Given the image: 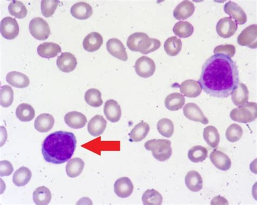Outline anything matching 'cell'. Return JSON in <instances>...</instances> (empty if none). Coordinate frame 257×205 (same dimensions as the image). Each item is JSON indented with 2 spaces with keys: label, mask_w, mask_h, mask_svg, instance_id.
Instances as JSON below:
<instances>
[{
  "label": "cell",
  "mask_w": 257,
  "mask_h": 205,
  "mask_svg": "<svg viewBox=\"0 0 257 205\" xmlns=\"http://www.w3.org/2000/svg\"><path fill=\"white\" fill-rule=\"evenodd\" d=\"M239 81L236 63L226 55L214 54L203 64L198 83L209 96L224 99L232 95Z\"/></svg>",
  "instance_id": "6da1fadb"
},
{
  "label": "cell",
  "mask_w": 257,
  "mask_h": 205,
  "mask_svg": "<svg viewBox=\"0 0 257 205\" xmlns=\"http://www.w3.org/2000/svg\"><path fill=\"white\" fill-rule=\"evenodd\" d=\"M77 146L74 135L66 131H57L46 138L42 145V154L46 161L62 164L72 157Z\"/></svg>",
  "instance_id": "7a4b0ae2"
},
{
  "label": "cell",
  "mask_w": 257,
  "mask_h": 205,
  "mask_svg": "<svg viewBox=\"0 0 257 205\" xmlns=\"http://www.w3.org/2000/svg\"><path fill=\"white\" fill-rule=\"evenodd\" d=\"M171 145L170 140L152 139L144 144V148L152 152L155 159L163 162L168 160L172 155Z\"/></svg>",
  "instance_id": "3957f363"
},
{
  "label": "cell",
  "mask_w": 257,
  "mask_h": 205,
  "mask_svg": "<svg viewBox=\"0 0 257 205\" xmlns=\"http://www.w3.org/2000/svg\"><path fill=\"white\" fill-rule=\"evenodd\" d=\"M234 121L248 124L256 120L257 117V104L256 102H247L241 107L233 109L230 114Z\"/></svg>",
  "instance_id": "277c9868"
},
{
  "label": "cell",
  "mask_w": 257,
  "mask_h": 205,
  "mask_svg": "<svg viewBox=\"0 0 257 205\" xmlns=\"http://www.w3.org/2000/svg\"><path fill=\"white\" fill-rule=\"evenodd\" d=\"M29 29L33 38L38 40L48 39L51 34L48 23L40 17H35L31 21Z\"/></svg>",
  "instance_id": "5b68a950"
},
{
  "label": "cell",
  "mask_w": 257,
  "mask_h": 205,
  "mask_svg": "<svg viewBox=\"0 0 257 205\" xmlns=\"http://www.w3.org/2000/svg\"><path fill=\"white\" fill-rule=\"evenodd\" d=\"M135 72L140 77L148 78L153 76L155 72V62L149 57L143 56L136 61Z\"/></svg>",
  "instance_id": "8992f818"
},
{
  "label": "cell",
  "mask_w": 257,
  "mask_h": 205,
  "mask_svg": "<svg viewBox=\"0 0 257 205\" xmlns=\"http://www.w3.org/2000/svg\"><path fill=\"white\" fill-rule=\"evenodd\" d=\"M238 44L251 49L257 48V26L252 25L245 28L237 38Z\"/></svg>",
  "instance_id": "52a82bcc"
},
{
  "label": "cell",
  "mask_w": 257,
  "mask_h": 205,
  "mask_svg": "<svg viewBox=\"0 0 257 205\" xmlns=\"http://www.w3.org/2000/svg\"><path fill=\"white\" fill-rule=\"evenodd\" d=\"M2 36L7 40H13L18 36L19 26L15 19L10 16L4 17L0 25Z\"/></svg>",
  "instance_id": "ba28073f"
},
{
  "label": "cell",
  "mask_w": 257,
  "mask_h": 205,
  "mask_svg": "<svg viewBox=\"0 0 257 205\" xmlns=\"http://www.w3.org/2000/svg\"><path fill=\"white\" fill-rule=\"evenodd\" d=\"M238 25L230 17H226L220 19L216 27L218 36L222 38L232 37L237 32Z\"/></svg>",
  "instance_id": "9c48e42d"
},
{
  "label": "cell",
  "mask_w": 257,
  "mask_h": 205,
  "mask_svg": "<svg viewBox=\"0 0 257 205\" xmlns=\"http://www.w3.org/2000/svg\"><path fill=\"white\" fill-rule=\"evenodd\" d=\"M224 12L234 19L237 24L243 25L247 22V15L241 7L237 3L229 1L225 4Z\"/></svg>",
  "instance_id": "30bf717a"
},
{
  "label": "cell",
  "mask_w": 257,
  "mask_h": 205,
  "mask_svg": "<svg viewBox=\"0 0 257 205\" xmlns=\"http://www.w3.org/2000/svg\"><path fill=\"white\" fill-rule=\"evenodd\" d=\"M184 114L186 118L191 121L198 122L203 125L208 124L209 121L203 114L202 111L194 103H189L183 108Z\"/></svg>",
  "instance_id": "8fae6325"
},
{
  "label": "cell",
  "mask_w": 257,
  "mask_h": 205,
  "mask_svg": "<svg viewBox=\"0 0 257 205\" xmlns=\"http://www.w3.org/2000/svg\"><path fill=\"white\" fill-rule=\"evenodd\" d=\"M107 49L113 56L123 61H127L128 56L126 49L121 41L116 38L110 39L107 43Z\"/></svg>",
  "instance_id": "7c38bea8"
},
{
  "label": "cell",
  "mask_w": 257,
  "mask_h": 205,
  "mask_svg": "<svg viewBox=\"0 0 257 205\" xmlns=\"http://www.w3.org/2000/svg\"><path fill=\"white\" fill-rule=\"evenodd\" d=\"M57 64L62 72L70 73L73 71L77 67V58L71 52H63L61 56L58 57Z\"/></svg>",
  "instance_id": "4fadbf2b"
},
{
  "label": "cell",
  "mask_w": 257,
  "mask_h": 205,
  "mask_svg": "<svg viewBox=\"0 0 257 205\" xmlns=\"http://www.w3.org/2000/svg\"><path fill=\"white\" fill-rule=\"evenodd\" d=\"M209 157L215 167L221 171H226L231 167L230 158L223 152L214 150L210 154Z\"/></svg>",
  "instance_id": "5bb4252c"
},
{
  "label": "cell",
  "mask_w": 257,
  "mask_h": 205,
  "mask_svg": "<svg viewBox=\"0 0 257 205\" xmlns=\"http://www.w3.org/2000/svg\"><path fill=\"white\" fill-rule=\"evenodd\" d=\"M133 191L132 181L127 177H122L116 181L114 191L116 195L121 198L130 197Z\"/></svg>",
  "instance_id": "9a60e30c"
},
{
  "label": "cell",
  "mask_w": 257,
  "mask_h": 205,
  "mask_svg": "<svg viewBox=\"0 0 257 205\" xmlns=\"http://www.w3.org/2000/svg\"><path fill=\"white\" fill-rule=\"evenodd\" d=\"M161 46L159 40L150 38L147 34L139 41L137 45V52L143 54H148L159 49Z\"/></svg>",
  "instance_id": "2e32d148"
},
{
  "label": "cell",
  "mask_w": 257,
  "mask_h": 205,
  "mask_svg": "<svg viewBox=\"0 0 257 205\" xmlns=\"http://www.w3.org/2000/svg\"><path fill=\"white\" fill-rule=\"evenodd\" d=\"M104 113L109 121L113 123L119 122L122 115L120 105L114 100H109L105 103Z\"/></svg>",
  "instance_id": "e0dca14e"
},
{
  "label": "cell",
  "mask_w": 257,
  "mask_h": 205,
  "mask_svg": "<svg viewBox=\"0 0 257 205\" xmlns=\"http://www.w3.org/2000/svg\"><path fill=\"white\" fill-rule=\"evenodd\" d=\"M180 92L188 98H194L199 96L202 92L198 82L194 80H187L180 85Z\"/></svg>",
  "instance_id": "ac0fdd59"
},
{
  "label": "cell",
  "mask_w": 257,
  "mask_h": 205,
  "mask_svg": "<svg viewBox=\"0 0 257 205\" xmlns=\"http://www.w3.org/2000/svg\"><path fill=\"white\" fill-rule=\"evenodd\" d=\"M107 121L104 117L100 115H96L90 120L87 125V130L92 136L97 137L100 136L106 130Z\"/></svg>",
  "instance_id": "d6986e66"
},
{
  "label": "cell",
  "mask_w": 257,
  "mask_h": 205,
  "mask_svg": "<svg viewBox=\"0 0 257 205\" xmlns=\"http://www.w3.org/2000/svg\"><path fill=\"white\" fill-rule=\"evenodd\" d=\"M195 11V5L190 1H184L179 3L173 11V16L178 20H185L189 18Z\"/></svg>",
  "instance_id": "ffe728a7"
},
{
  "label": "cell",
  "mask_w": 257,
  "mask_h": 205,
  "mask_svg": "<svg viewBox=\"0 0 257 205\" xmlns=\"http://www.w3.org/2000/svg\"><path fill=\"white\" fill-rule=\"evenodd\" d=\"M71 13L74 18L86 20L90 18L93 14V9L89 3L80 2L75 3L71 8Z\"/></svg>",
  "instance_id": "44dd1931"
},
{
  "label": "cell",
  "mask_w": 257,
  "mask_h": 205,
  "mask_svg": "<svg viewBox=\"0 0 257 205\" xmlns=\"http://www.w3.org/2000/svg\"><path fill=\"white\" fill-rule=\"evenodd\" d=\"M103 43V39L101 35L97 32H92L85 37L83 46L86 51L92 52L100 49Z\"/></svg>",
  "instance_id": "7402d4cb"
},
{
  "label": "cell",
  "mask_w": 257,
  "mask_h": 205,
  "mask_svg": "<svg viewBox=\"0 0 257 205\" xmlns=\"http://www.w3.org/2000/svg\"><path fill=\"white\" fill-rule=\"evenodd\" d=\"M55 124L54 116L48 113H43L38 116L34 122V127L41 133H46L53 128Z\"/></svg>",
  "instance_id": "603a6c76"
},
{
  "label": "cell",
  "mask_w": 257,
  "mask_h": 205,
  "mask_svg": "<svg viewBox=\"0 0 257 205\" xmlns=\"http://www.w3.org/2000/svg\"><path fill=\"white\" fill-rule=\"evenodd\" d=\"M66 124L73 129L83 128L87 120L85 115L78 112H71L67 113L64 118Z\"/></svg>",
  "instance_id": "cb8c5ba5"
},
{
  "label": "cell",
  "mask_w": 257,
  "mask_h": 205,
  "mask_svg": "<svg viewBox=\"0 0 257 205\" xmlns=\"http://www.w3.org/2000/svg\"><path fill=\"white\" fill-rule=\"evenodd\" d=\"M185 184L190 191L197 192L202 189L203 180L201 175L197 171H191L186 175Z\"/></svg>",
  "instance_id": "d4e9b609"
},
{
  "label": "cell",
  "mask_w": 257,
  "mask_h": 205,
  "mask_svg": "<svg viewBox=\"0 0 257 205\" xmlns=\"http://www.w3.org/2000/svg\"><path fill=\"white\" fill-rule=\"evenodd\" d=\"M249 98V91L246 85L239 83L237 89L232 94V101L236 106L241 107L247 103Z\"/></svg>",
  "instance_id": "484cf974"
},
{
  "label": "cell",
  "mask_w": 257,
  "mask_h": 205,
  "mask_svg": "<svg viewBox=\"0 0 257 205\" xmlns=\"http://www.w3.org/2000/svg\"><path fill=\"white\" fill-rule=\"evenodd\" d=\"M7 83L14 87L24 89L30 85V81L27 76L18 72H11L6 76Z\"/></svg>",
  "instance_id": "4316f807"
},
{
  "label": "cell",
  "mask_w": 257,
  "mask_h": 205,
  "mask_svg": "<svg viewBox=\"0 0 257 205\" xmlns=\"http://www.w3.org/2000/svg\"><path fill=\"white\" fill-rule=\"evenodd\" d=\"M150 131V126L148 123L141 122L132 129L128 136L130 142H140L147 136Z\"/></svg>",
  "instance_id": "83f0119b"
},
{
  "label": "cell",
  "mask_w": 257,
  "mask_h": 205,
  "mask_svg": "<svg viewBox=\"0 0 257 205\" xmlns=\"http://www.w3.org/2000/svg\"><path fill=\"white\" fill-rule=\"evenodd\" d=\"M37 51L39 55L44 58L56 57L62 52V49L59 45L54 43H44L38 46Z\"/></svg>",
  "instance_id": "f1b7e54d"
},
{
  "label": "cell",
  "mask_w": 257,
  "mask_h": 205,
  "mask_svg": "<svg viewBox=\"0 0 257 205\" xmlns=\"http://www.w3.org/2000/svg\"><path fill=\"white\" fill-rule=\"evenodd\" d=\"M185 98L179 93H174L168 95L165 101L166 107L171 111H177L182 109L185 104Z\"/></svg>",
  "instance_id": "f546056e"
},
{
  "label": "cell",
  "mask_w": 257,
  "mask_h": 205,
  "mask_svg": "<svg viewBox=\"0 0 257 205\" xmlns=\"http://www.w3.org/2000/svg\"><path fill=\"white\" fill-rule=\"evenodd\" d=\"M32 173L27 167L22 166L16 170L13 177V182L18 187L26 185L31 180Z\"/></svg>",
  "instance_id": "4dcf8cb0"
},
{
  "label": "cell",
  "mask_w": 257,
  "mask_h": 205,
  "mask_svg": "<svg viewBox=\"0 0 257 205\" xmlns=\"http://www.w3.org/2000/svg\"><path fill=\"white\" fill-rule=\"evenodd\" d=\"M203 137L205 142L211 148L215 149L220 143V134L217 128L213 126H208L204 129Z\"/></svg>",
  "instance_id": "1f68e13d"
},
{
  "label": "cell",
  "mask_w": 257,
  "mask_h": 205,
  "mask_svg": "<svg viewBox=\"0 0 257 205\" xmlns=\"http://www.w3.org/2000/svg\"><path fill=\"white\" fill-rule=\"evenodd\" d=\"M85 166V163L82 159L76 157L70 160L66 165V171L68 177L74 178L82 173Z\"/></svg>",
  "instance_id": "d6a6232c"
},
{
  "label": "cell",
  "mask_w": 257,
  "mask_h": 205,
  "mask_svg": "<svg viewBox=\"0 0 257 205\" xmlns=\"http://www.w3.org/2000/svg\"><path fill=\"white\" fill-rule=\"evenodd\" d=\"M36 115V112L31 105L23 103L16 109V116L22 122H30Z\"/></svg>",
  "instance_id": "836d02e7"
},
{
  "label": "cell",
  "mask_w": 257,
  "mask_h": 205,
  "mask_svg": "<svg viewBox=\"0 0 257 205\" xmlns=\"http://www.w3.org/2000/svg\"><path fill=\"white\" fill-rule=\"evenodd\" d=\"M51 191L46 187H39L33 192V201L37 205H48L51 201Z\"/></svg>",
  "instance_id": "e575fe53"
},
{
  "label": "cell",
  "mask_w": 257,
  "mask_h": 205,
  "mask_svg": "<svg viewBox=\"0 0 257 205\" xmlns=\"http://www.w3.org/2000/svg\"><path fill=\"white\" fill-rule=\"evenodd\" d=\"M182 42L176 37L168 38L164 44V49L166 53L171 56L178 55L182 49Z\"/></svg>",
  "instance_id": "d590c367"
},
{
  "label": "cell",
  "mask_w": 257,
  "mask_h": 205,
  "mask_svg": "<svg viewBox=\"0 0 257 205\" xmlns=\"http://www.w3.org/2000/svg\"><path fill=\"white\" fill-rule=\"evenodd\" d=\"M173 31L180 38H188L194 32V27L188 21H179L173 27Z\"/></svg>",
  "instance_id": "8d00e7d4"
},
{
  "label": "cell",
  "mask_w": 257,
  "mask_h": 205,
  "mask_svg": "<svg viewBox=\"0 0 257 205\" xmlns=\"http://www.w3.org/2000/svg\"><path fill=\"white\" fill-rule=\"evenodd\" d=\"M207 155V150L202 146H194L190 150L188 154L190 160L194 163L201 162L205 160Z\"/></svg>",
  "instance_id": "74e56055"
},
{
  "label": "cell",
  "mask_w": 257,
  "mask_h": 205,
  "mask_svg": "<svg viewBox=\"0 0 257 205\" xmlns=\"http://www.w3.org/2000/svg\"><path fill=\"white\" fill-rule=\"evenodd\" d=\"M85 101L87 104L93 107H100L103 103L101 92L95 89H91L86 91Z\"/></svg>",
  "instance_id": "f35d334b"
},
{
  "label": "cell",
  "mask_w": 257,
  "mask_h": 205,
  "mask_svg": "<svg viewBox=\"0 0 257 205\" xmlns=\"http://www.w3.org/2000/svg\"><path fill=\"white\" fill-rule=\"evenodd\" d=\"M142 200L144 205H161L163 197L160 193L154 189L148 190L143 195Z\"/></svg>",
  "instance_id": "ab89813d"
},
{
  "label": "cell",
  "mask_w": 257,
  "mask_h": 205,
  "mask_svg": "<svg viewBox=\"0 0 257 205\" xmlns=\"http://www.w3.org/2000/svg\"><path fill=\"white\" fill-rule=\"evenodd\" d=\"M8 11L11 16L17 19H24L27 15V9L25 4L19 1L11 2L8 6Z\"/></svg>",
  "instance_id": "60d3db41"
},
{
  "label": "cell",
  "mask_w": 257,
  "mask_h": 205,
  "mask_svg": "<svg viewBox=\"0 0 257 205\" xmlns=\"http://www.w3.org/2000/svg\"><path fill=\"white\" fill-rule=\"evenodd\" d=\"M157 131L162 136L171 138L174 132L173 122L168 118H163L157 122Z\"/></svg>",
  "instance_id": "b9f144b4"
},
{
  "label": "cell",
  "mask_w": 257,
  "mask_h": 205,
  "mask_svg": "<svg viewBox=\"0 0 257 205\" xmlns=\"http://www.w3.org/2000/svg\"><path fill=\"white\" fill-rule=\"evenodd\" d=\"M14 101V92L9 86L4 85L0 90V103L1 106L7 108L11 106Z\"/></svg>",
  "instance_id": "7bdbcfd3"
},
{
  "label": "cell",
  "mask_w": 257,
  "mask_h": 205,
  "mask_svg": "<svg viewBox=\"0 0 257 205\" xmlns=\"http://www.w3.org/2000/svg\"><path fill=\"white\" fill-rule=\"evenodd\" d=\"M243 131L242 127L236 124L231 125L226 131V138L231 143L239 141L242 137Z\"/></svg>",
  "instance_id": "ee69618b"
},
{
  "label": "cell",
  "mask_w": 257,
  "mask_h": 205,
  "mask_svg": "<svg viewBox=\"0 0 257 205\" xmlns=\"http://www.w3.org/2000/svg\"><path fill=\"white\" fill-rule=\"evenodd\" d=\"M60 1L57 0H43L41 2L42 14L46 17H50L53 15Z\"/></svg>",
  "instance_id": "f6af8a7d"
},
{
  "label": "cell",
  "mask_w": 257,
  "mask_h": 205,
  "mask_svg": "<svg viewBox=\"0 0 257 205\" xmlns=\"http://www.w3.org/2000/svg\"><path fill=\"white\" fill-rule=\"evenodd\" d=\"M236 48L232 45H221L216 47L214 50V54H222L230 58L235 56Z\"/></svg>",
  "instance_id": "bcb514c9"
},
{
  "label": "cell",
  "mask_w": 257,
  "mask_h": 205,
  "mask_svg": "<svg viewBox=\"0 0 257 205\" xmlns=\"http://www.w3.org/2000/svg\"><path fill=\"white\" fill-rule=\"evenodd\" d=\"M146 34L142 32H137L128 37L127 45L128 49L132 51L137 52V45L139 41L145 36Z\"/></svg>",
  "instance_id": "7dc6e473"
},
{
  "label": "cell",
  "mask_w": 257,
  "mask_h": 205,
  "mask_svg": "<svg viewBox=\"0 0 257 205\" xmlns=\"http://www.w3.org/2000/svg\"><path fill=\"white\" fill-rule=\"evenodd\" d=\"M14 171L12 164L7 160H3L0 162V176H9Z\"/></svg>",
  "instance_id": "c3c4849f"
},
{
  "label": "cell",
  "mask_w": 257,
  "mask_h": 205,
  "mask_svg": "<svg viewBox=\"0 0 257 205\" xmlns=\"http://www.w3.org/2000/svg\"><path fill=\"white\" fill-rule=\"evenodd\" d=\"M214 202L215 203H213V205H214L217 204V203H223V204H226V205H228L229 204V203H228V202L227 201L226 199H225L224 198H223V197H220V196H218V197H215L212 201L211 202V203H213Z\"/></svg>",
  "instance_id": "681fc988"
}]
</instances>
